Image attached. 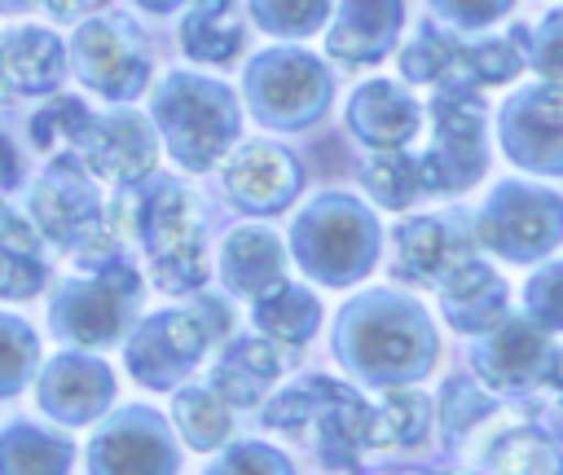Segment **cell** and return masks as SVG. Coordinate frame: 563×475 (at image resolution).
<instances>
[{
	"instance_id": "obj_40",
	"label": "cell",
	"mask_w": 563,
	"mask_h": 475,
	"mask_svg": "<svg viewBox=\"0 0 563 475\" xmlns=\"http://www.w3.org/2000/svg\"><path fill=\"white\" fill-rule=\"evenodd\" d=\"M519 0H427L431 18L457 35H475V31H488L497 26L501 18H510Z\"/></svg>"
},
{
	"instance_id": "obj_44",
	"label": "cell",
	"mask_w": 563,
	"mask_h": 475,
	"mask_svg": "<svg viewBox=\"0 0 563 475\" xmlns=\"http://www.w3.org/2000/svg\"><path fill=\"white\" fill-rule=\"evenodd\" d=\"M22 180V163H18V150L9 145V136H0V189H13Z\"/></svg>"
},
{
	"instance_id": "obj_42",
	"label": "cell",
	"mask_w": 563,
	"mask_h": 475,
	"mask_svg": "<svg viewBox=\"0 0 563 475\" xmlns=\"http://www.w3.org/2000/svg\"><path fill=\"white\" fill-rule=\"evenodd\" d=\"M207 475H295V466L268 444H233Z\"/></svg>"
},
{
	"instance_id": "obj_30",
	"label": "cell",
	"mask_w": 563,
	"mask_h": 475,
	"mask_svg": "<svg viewBox=\"0 0 563 475\" xmlns=\"http://www.w3.org/2000/svg\"><path fill=\"white\" fill-rule=\"evenodd\" d=\"M48 268L40 259V238L26 220L0 211V299H31Z\"/></svg>"
},
{
	"instance_id": "obj_33",
	"label": "cell",
	"mask_w": 563,
	"mask_h": 475,
	"mask_svg": "<svg viewBox=\"0 0 563 475\" xmlns=\"http://www.w3.org/2000/svg\"><path fill=\"white\" fill-rule=\"evenodd\" d=\"M172 418H176L185 444L198 449V453H211V449H220L233 435V413H229V405L211 387H185V391H176Z\"/></svg>"
},
{
	"instance_id": "obj_2",
	"label": "cell",
	"mask_w": 563,
	"mask_h": 475,
	"mask_svg": "<svg viewBox=\"0 0 563 475\" xmlns=\"http://www.w3.org/2000/svg\"><path fill=\"white\" fill-rule=\"evenodd\" d=\"M110 233L128 229L141 251L150 255V277L167 295H194L207 286V242H202V211L185 180L150 172L136 185H123L114 207L106 211Z\"/></svg>"
},
{
	"instance_id": "obj_3",
	"label": "cell",
	"mask_w": 563,
	"mask_h": 475,
	"mask_svg": "<svg viewBox=\"0 0 563 475\" xmlns=\"http://www.w3.org/2000/svg\"><path fill=\"white\" fill-rule=\"evenodd\" d=\"M286 255L317 286L343 290L352 281H365L378 268L383 224H378L374 207L361 202L356 194L321 189L295 211V220L286 229Z\"/></svg>"
},
{
	"instance_id": "obj_4",
	"label": "cell",
	"mask_w": 563,
	"mask_h": 475,
	"mask_svg": "<svg viewBox=\"0 0 563 475\" xmlns=\"http://www.w3.org/2000/svg\"><path fill=\"white\" fill-rule=\"evenodd\" d=\"M158 145L185 172H211L242 141V97L211 75L167 70L150 97Z\"/></svg>"
},
{
	"instance_id": "obj_27",
	"label": "cell",
	"mask_w": 563,
	"mask_h": 475,
	"mask_svg": "<svg viewBox=\"0 0 563 475\" xmlns=\"http://www.w3.org/2000/svg\"><path fill=\"white\" fill-rule=\"evenodd\" d=\"M356 176H361V189L369 194V202L387 207V211H413L427 198L422 163H418V154H409V145H400V150H369L361 158Z\"/></svg>"
},
{
	"instance_id": "obj_25",
	"label": "cell",
	"mask_w": 563,
	"mask_h": 475,
	"mask_svg": "<svg viewBox=\"0 0 563 475\" xmlns=\"http://www.w3.org/2000/svg\"><path fill=\"white\" fill-rule=\"evenodd\" d=\"M0 70L18 92H53L66 75V48L44 26H18L0 35Z\"/></svg>"
},
{
	"instance_id": "obj_31",
	"label": "cell",
	"mask_w": 563,
	"mask_h": 475,
	"mask_svg": "<svg viewBox=\"0 0 563 475\" xmlns=\"http://www.w3.org/2000/svg\"><path fill=\"white\" fill-rule=\"evenodd\" d=\"M523 75V53L510 35H484V40H462L457 48V66L449 84H471L479 92L488 88H506ZM440 88V84H435Z\"/></svg>"
},
{
	"instance_id": "obj_37",
	"label": "cell",
	"mask_w": 563,
	"mask_h": 475,
	"mask_svg": "<svg viewBox=\"0 0 563 475\" xmlns=\"http://www.w3.org/2000/svg\"><path fill=\"white\" fill-rule=\"evenodd\" d=\"M427 422H431V400L418 391H387L383 405L374 409V449L400 444L413 449L427 440Z\"/></svg>"
},
{
	"instance_id": "obj_15",
	"label": "cell",
	"mask_w": 563,
	"mask_h": 475,
	"mask_svg": "<svg viewBox=\"0 0 563 475\" xmlns=\"http://www.w3.org/2000/svg\"><path fill=\"white\" fill-rule=\"evenodd\" d=\"M554 361H559V347L550 343V334L528 317H510V312L488 330H479L471 347L475 374L501 396L554 383Z\"/></svg>"
},
{
	"instance_id": "obj_49",
	"label": "cell",
	"mask_w": 563,
	"mask_h": 475,
	"mask_svg": "<svg viewBox=\"0 0 563 475\" xmlns=\"http://www.w3.org/2000/svg\"><path fill=\"white\" fill-rule=\"evenodd\" d=\"M554 387H563V352H559V361H554Z\"/></svg>"
},
{
	"instance_id": "obj_20",
	"label": "cell",
	"mask_w": 563,
	"mask_h": 475,
	"mask_svg": "<svg viewBox=\"0 0 563 475\" xmlns=\"http://www.w3.org/2000/svg\"><path fill=\"white\" fill-rule=\"evenodd\" d=\"M435 299H440V317H444L457 334H479V330H488L493 321L506 317V308H510V286H506V277H501L488 259H479V251H475V255L457 259V264L435 281Z\"/></svg>"
},
{
	"instance_id": "obj_38",
	"label": "cell",
	"mask_w": 563,
	"mask_h": 475,
	"mask_svg": "<svg viewBox=\"0 0 563 475\" xmlns=\"http://www.w3.org/2000/svg\"><path fill=\"white\" fill-rule=\"evenodd\" d=\"M88 106L79 101V97H53L48 106H40L35 110V119H31V141L40 145V150H48V154H70L75 150V141H79V132L88 128Z\"/></svg>"
},
{
	"instance_id": "obj_36",
	"label": "cell",
	"mask_w": 563,
	"mask_h": 475,
	"mask_svg": "<svg viewBox=\"0 0 563 475\" xmlns=\"http://www.w3.org/2000/svg\"><path fill=\"white\" fill-rule=\"evenodd\" d=\"M334 0H246V18L273 40H308L325 26Z\"/></svg>"
},
{
	"instance_id": "obj_6",
	"label": "cell",
	"mask_w": 563,
	"mask_h": 475,
	"mask_svg": "<svg viewBox=\"0 0 563 475\" xmlns=\"http://www.w3.org/2000/svg\"><path fill=\"white\" fill-rule=\"evenodd\" d=\"M422 119L431 123V141L418 154L427 198H453L475 189L488 176V106L471 84L431 88Z\"/></svg>"
},
{
	"instance_id": "obj_23",
	"label": "cell",
	"mask_w": 563,
	"mask_h": 475,
	"mask_svg": "<svg viewBox=\"0 0 563 475\" xmlns=\"http://www.w3.org/2000/svg\"><path fill=\"white\" fill-rule=\"evenodd\" d=\"M176 35L189 62L233 66L246 48V9L238 0H189Z\"/></svg>"
},
{
	"instance_id": "obj_11",
	"label": "cell",
	"mask_w": 563,
	"mask_h": 475,
	"mask_svg": "<svg viewBox=\"0 0 563 475\" xmlns=\"http://www.w3.org/2000/svg\"><path fill=\"white\" fill-rule=\"evenodd\" d=\"M70 66L88 92L119 106L141 97L154 70L141 26L123 13H92L88 22H79L70 40Z\"/></svg>"
},
{
	"instance_id": "obj_39",
	"label": "cell",
	"mask_w": 563,
	"mask_h": 475,
	"mask_svg": "<svg viewBox=\"0 0 563 475\" xmlns=\"http://www.w3.org/2000/svg\"><path fill=\"white\" fill-rule=\"evenodd\" d=\"M523 317L545 334L563 330V259H537L523 281Z\"/></svg>"
},
{
	"instance_id": "obj_29",
	"label": "cell",
	"mask_w": 563,
	"mask_h": 475,
	"mask_svg": "<svg viewBox=\"0 0 563 475\" xmlns=\"http://www.w3.org/2000/svg\"><path fill=\"white\" fill-rule=\"evenodd\" d=\"M479 475H563V444L541 431L510 427L479 449Z\"/></svg>"
},
{
	"instance_id": "obj_12",
	"label": "cell",
	"mask_w": 563,
	"mask_h": 475,
	"mask_svg": "<svg viewBox=\"0 0 563 475\" xmlns=\"http://www.w3.org/2000/svg\"><path fill=\"white\" fill-rule=\"evenodd\" d=\"M497 150L528 176H563V84L537 79L515 88L493 119Z\"/></svg>"
},
{
	"instance_id": "obj_34",
	"label": "cell",
	"mask_w": 563,
	"mask_h": 475,
	"mask_svg": "<svg viewBox=\"0 0 563 475\" xmlns=\"http://www.w3.org/2000/svg\"><path fill=\"white\" fill-rule=\"evenodd\" d=\"M343 391H352V387H347V383H334V378H325V374H308V378L290 383L286 391H277V396L264 405V427H273V431H303V427H312L317 413H321L330 400H339Z\"/></svg>"
},
{
	"instance_id": "obj_16",
	"label": "cell",
	"mask_w": 563,
	"mask_h": 475,
	"mask_svg": "<svg viewBox=\"0 0 563 475\" xmlns=\"http://www.w3.org/2000/svg\"><path fill=\"white\" fill-rule=\"evenodd\" d=\"M88 176H101L110 185H136L158 167V132L136 110H110L92 114L70 150Z\"/></svg>"
},
{
	"instance_id": "obj_21",
	"label": "cell",
	"mask_w": 563,
	"mask_h": 475,
	"mask_svg": "<svg viewBox=\"0 0 563 475\" xmlns=\"http://www.w3.org/2000/svg\"><path fill=\"white\" fill-rule=\"evenodd\" d=\"M286 242L282 233H273L268 224H238L224 233L220 242V281L229 295H242V299H260L264 290H273L277 281H286Z\"/></svg>"
},
{
	"instance_id": "obj_5",
	"label": "cell",
	"mask_w": 563,
	"mask_h": 475,
	"mask_svg": "<svg viewBox=\"0 0 563 475\" xmlns=\"http://www.w3.org/2000/svg\"><path fill=\"white\" fill-rule=\"evenodd\" d=\"M246 114L273 132H308L334 101V70L295 40L260 48L242 66Z\"/></svg>"
},
{
	"instance_id": "obj_24",
	"label": "cell",
	"mask_w": 563,
	"mask_h": 475,
	"mask_svg": "<svg viewBox=\"0 0 563 475\" xmlns=\"http://www.w3.org/2000/svg\"><path fill=\"white\" fill-rule=\"evenodd\" d=\"M286 365V347L264 339V334H246V339H233L220 356V365L211 369V391L233 409V405H255L264 396V387L282 374Z\"/></svg>"
},
{
	"instance_id": "obj_41",
	"label": "cell",
	"mask_w": 563,
	"mask_h": 475,
	"mask_svg": "<svg viewBox=\"0 0 563 475\" xmlns=\"http://www.w3.org/2000/svg\"><path fill=\"white\" fill-rule=\"evenodd\" d=\"M35 361V334L31 325L13 321V317H0V396L18 391L26 369Z\"/></svg>"
},
{
	"instance_id": "obj_47",
	"label": "cell",
	"mask_w": 563,
	"mask_h": 475,
	"mask_svg": "<svg viewBox=\"0 0 563 475\" xmlns=\"http://www.w3.org/2000/svg\"><path fill=\"white\" fill-rule=\"evenodd\" d=\"M550 422H554V435H559V444H563V396H559V405H554Z\"/></svg>"
},
{
	"instance_id": "obj_32",
	"label": "cell",
	"mask_w": 563,
	"mask_h": 475,
	"mask_svg": "<svg viewBox=\"0 0 563 475\" xmlns=\"http://www.w3.org/2000/svg\"><path fill=\"white\" fill-rule=\"evenodd\" d=\"M75 449L26 422H13L0 440V475H66Z\"/></svg>"
},
{
	"instance_id": "obj_8",
	"label": "cell",
	"mask_w": 563,
	"mask_h": 475,
	"mask_svg": "<svg viewBox=\"0 0 563 475\" xmlns=\"http://www.w3.org/2000/svg\"><path fill=\"white\" fill-rule=\"evenodd\" d=\"M233 325V312L220 295H202L194 290L189 308H163L154 317H145L132 339H128V374L141 387H176L198 356L207 352V343L224 339V330Z\"/></svg>"
},
{
	"instance_id": "obj_22",
	"label": "cell",
	"mask_w": 563,
	"mask_h": 475,
	"mask_svg": "<svg viewBox=\"0 0 563 475\" xmlns=\"http://www.w3.org/2000/svg\"><path fill=\"white\" fill-rule=\"evenodd\" d=\"M114 396V374L92 356H53L40 374V409L57 422H88Z\"/></svg>"
},
{
	"instance_id": "obj_10",
	"label": "cell",
	"mask_w": 563,
	"mask_h": 475,
	"mask_svg": "<svg viewBox=\"0 0 563 475\" xmlns=\"http://www.w3.org/2000/svg\"><path fill=\"white\" fill-rule=\"evenodd\" d=\"M31 216L62 251L75 259H97L114 251V233L106 224V207L75 154H57V163L31 189Z\"/></svg>"
},
{
	"instance_id": "obj_46",
	"label": "cell",
	"mask_w": 563,
	"mask_h": 475,
	"mask_svg": "<svg viewBox=\"0 0 563 475\" xmlns=\"http://www.w3.org/2000/svg\"><path fill=\"white\" fill-rule=\"evenodd\" d=\"M136 4H141L145 13H158V18H163V13H176V9L189 4V0H136Z\"/></svg>"
},
{
	"instance_id": "obj_9",
	"label": "cell",
	"mask_w": 563,
	"mask_h": 475,
	"mask_svg": "<svg viewBox=\"0 0 563 475\" xmlns=\"http://www.w3.org/2000/svg\"><path fill=\"white\" fill-rule=\"evenodd\" d=\"M84 277H70L48 308V321L62 339H75L84 347H106L114 343L136 303H141V273L119 255H97V259H79Z\"/></svg>"
},
{
	"instance_id": "obj_26",
	"label": "cell",
	"mask_w": 563,
	"mask_h": 475,
	"mask_svg": "<svg viewBox=\"0 0 563 475\" xmlns=\"http://www.w3.org/2000/svg\"><path fill=\"white\" fill-rule=\"evenodd\" d=\"M251 321L264 339H273L282 347H299L321 325V299L299 281H277L273 290L251 299Z\"/></svg>"
},
{
	"instance_id": "obj_43",
	"label": "cell",
	"mask_w": 563,
	"mask_h": 475,
	"mask_svg": "<svg viewBox=\"0 0 563 475\" xmlns=\"http://www.w3.org/2000/svg\"><path fill=\"white\" fill-rule=\"evenodd\" d=\"M471 391H475V387H471L466 378H449V383H444V431H449V435H462L475 418H484V413L493 409L488 396H475V405H466Z\"/></svg>"
},
{
	"instance_id": "obj_35",
	"label": "cell",
	"mask_w": 563,
	"mask_h": 475,
	"mask_svg": "<svg viewBox=\"0 0 563 475\" xmlns=\"http://www.w3.org/2000/svg\"><path fill=\"white\" fill-rule=\"evenodd\" d=\"M506 35L519 44L523 70H532L537 79L563 84V4L545 9L532 26H528V22H515Z\"/></svg>"
},
{
	"instance_id": "obj_45",
	"label": "cell",
	"mask_w": 563,
	"mask_h": 475,
	"mask_svg": "<svg viewBox=\"0 0 563 475\" xmlns=\"http://www.w3.org/2000/svg\"><path fill=\"white\" fill-rule=\"evenodd\" d=\"M40 4H44V9H48L57 22H70V18H84V13H88L97 0H40Z\"/></svg>"
},
{
	"instance_id": "obj_13",
	"label": "cell",
	"mask_w": 563,
	"mask_h": 475,
	"mask_svg": "<svg viewBox=\"0 0 563 475\" xmlns=\"http://www.w3.org/2000/svg\"><path fill=\"white\" fill-rule=\"evenodd\" d=\"M220 185L233 211L242 216H282L299 202L303 194V163L290 145L282 141H238L224 158H220Z\"/></svg>"
},
{
	"instance_id": "obj_7",
	"label": "cell",
	"mask_w": 563,
	"mask_h": 475,
	"mask_svg": "<svg viewBox=\"0 0 563 475\" xmlns=\"http://www.w3.org/2000/svg\"><path fill=\"white\" fill-rule=\"evenodd\" d=\"M475 251L506 264H537L563 246V194L541 180H497L471 216Z\"/></svg>"
},
{
	"instance_id": "obj_28",
	"label": "cell",
	"mask_w": 563,
	"mask_h": 475,
	"mask_svg": "<svg viewBox=\"0 0 563 475\" xmlns=\"http://www.w3.org/2000/svg\"><path fill=\"white\" fill-rule=\"evenodd\" d=\"M457 48H462V35L440 26L435 18L418 22L413 35L405 44H396V66H400V79L409 88H435V84H449L453 79V66H457Z\"/></svg>"
},
{
	"instance_id": "obj_18",
	"label": "cell",
	"mask_w": 563,
	"mask_h": 475,
	"mask_svg": "<svg viewBox=\"0 0 563 475\" xmlns=\"http://www.w3.org/2000/svg\"><path fill=\"white\" fill-rule=\"evenodd\" d=\"M88 466L92 475H172L180 466V453L158 413L123 409L88 444Z\"/></svg>"
},
{
	"instance_id": "obj_17",
	"label": "cell",
	"mask_w": 563,
	"mask_h": 475,
	"mask_svg": "<svg viewBox=\"0 0 563 475\" xmlns=\"http://www.w3.org/2000/svg\"><path fill=\"white\" fill-rule=\"evenodd\" d=\"M405 0H334L325 18V57L347 70L387 62L405 35Z\"/></svg>"
},
{
	"instance_id": "obj_19",
	"label": "cell",
	"mask_w": 563,
	"mask_h": 475,
	"mask_svg": "<svg viewBox=\"0 0 563 475\" xmlns=\"http://www.w3.org/2000/svg\"><path fill=\"white\" fill-rule=\"evenodd\" d=\"M343 128L365 150H400L422 132V101L405 79H361L343 101Z\"/></svg>"
},
{
	"instance_id": "obj_1",
	"label": "cell",
	"mask_w": 563,
	"mask_h": 475,
	"mask_svg": "<svg viewBox=\"0 0 563 475\" xmlns=\"http://www.w3.org/2000/svg\"><path fill=\"white\" fill-rule=\"evenodd\" d=\"M330 347L361 383L400 387L431 374L440 356V334L431 325V312L413 295L369 286L339 308Z\"/></svg>"
},
{
	"instance_id": "obj_14",
	"label": "cell",
	"mask_w": 563,
	"mask_h": 475,
	"mask_svg": "<svg viewBox=\"0 0 563 475\" xmlns=\"http://www.w3.org/2000/svg\"><path fill=\"white\" fill-rule=\"evenodd\" d=\"M475 255L471 220L466 216H435V211H405L383 233V259L391 281L400 286H431L457 264Z\"/></svg>"
},
{
	"instance_id": "obj_48",
	"label": "cell",
	"mask_w": 563,
	"mask_h": 475,
	"mask_svg": "<svg viewBox=\"0 0 563 475\" xmlns=\"http://www.w3.org/2000/svg\"><path fill=\"white\" fill-rule=\"evenodd\" d=\"M26 4H35V0H0V13H13V9H26Z\"/></svg>"
}]
</instances>
